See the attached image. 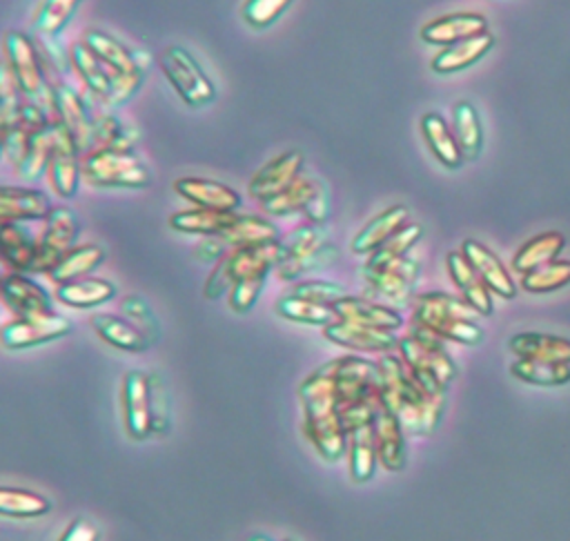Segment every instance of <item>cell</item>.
<instances>
[{
	"instance_id": "obj_15",
	"label": "cell",
	"mask_w": 570,
	"mask_h": 541,
	"mask_svg": "<svg viewBox=\"0 0 570 541\" xmlns=\"http://www.w3.org/2000/svg\"><path fill=\"white\" fill-rule=\"evenodd\" d=\"M0 301L16 316H31L51 309V298L45 287L20 272L0 274Z\"/></svg>"
},
{
	"instance_id": "obj_51",
	"label": "cell",
	"mask_w": 570,
	"mask_h": 541,
	"mask_svg": "<svg viewBox=\"0 0 570 541\" xmlns=\"http://www.w3.org/2000/svg\"><path fill=\"white\" fill-rule=\"evenodd\" d=\"M265 281H267V274H254V276L238 278V281L232 285L229 294H227L229 307H232L236 314L249 312V309L256 305V301H258V296H261V292H263Z\"/></svg>"
},
{
	"instance_id": "obj_54",
	"label": "cell",
	"mask_w": 570,
	"mask_h": 541,
	"mask_svg": "<svg viewBox=\"0 0 570 541\" xmlns=\"http://www.w3.org/2000/svg\"><path fill=\"white\" fill-rule=\"evenodd\" d=\"M149 403H151V434H165L169 427L167 392L158 374H149Z\"/></svg>"
},
{
	"instance_id": "obj_41",
	"label": "cell",
	"mask_w": 570,
	"mask_h": 541,
	"mask_svg": "<svg viewBox=\"0 0 570 541\" xmlns=\"http://www.w3.org/2000/svg\"><path fill=\"white\" fill-rule=\"evenodd\" d=\"M347 456H350V474L356 483H365L372 479L376 459L374 432L372 425H363L347 434Z\"/></svg>"
},
{
	"instance_id": "obj_7",
	"label": "cell",
	"mask_w": 570,
	"mask_h": 541,
	"mask_svg": "<svg viewBox=\"0 0 570 541\" xmlns=\"http://www.w3.org/2000/svg\"><path fill=\"white\" fill-rule=\"evenodd\" d=\"M2 53H4V62H7L16 85L24 98L36 100L38 96L49 94L36 40H31L22 31L9 29L2 33Z\"/></svg>"
},
{
	"instance_id": "obj_20",
	"label": "cell",
	"mask_w": 570,
	"mask_h": 541,
	"mask_svg": "<svg viewBox=\"0 0 570 541\" xmlns=\"http://www.w3.org/2000/svg\"><path fill=\"white\" fill-rule=\"evenodd\" d=\"M448 272L454 281V285L461 292V298L481 316H490L494 309L492 303V292L485 287L481 276L472 269V265L465 260L461 252H450L445 258Z\"/></svg>"
},
{
	"instance_id": "obj_25",
	"label": "cell",
	"mask_w": 570,
	"mask_h": 541,
	"mask_svg": "<svg viewBox=\"0 0 570 541\" xmlns=\"http://www.w3.org/2000/svg\"><path fill=\"white\" fill-rule=\"evenodd\" d=\"M38 238L22 227V223H0V263L9 272L29 274L36 256Z\"/></svg>"
},
{
	"instance_id": "obj_35",
	"label": "cell",
	"mask_w": 570,
	"mask_h": 541,
	"mask_svg": "<svg viewBox=\"0 0 570 541\" xmlns=\"http://www.w3.org/2000/svg\"><path fill=\"white\" fill-rule=\"evenodd\" d=\"M563 247H566L563 234H559V232L537 234L517 249V254L512 258V269L519 274H528V272L554 260Z\"/></svg>"
},
{
	"instance_id": "obj_62",
	"label": "cell",
	"mask_w": 570,
	"mask_h": 541,
	"mask_svg": "<svg viewBox=\"0 0 570 541\" xmlns=\"http://www.w3.org/2000/svg\"><path fill=\"white\" fill-rule=\"evenodd\" d=\"M249 541H272V539H267V537H263V534H254ZM283 541H292V539H283Z\"/></svg>"
},
{
	"instance_id": "obj_57",
	"label": "cell",
	"mask_w": 570,
	"mask_h": 541,
	"mask_svg": "<svg viewBox=\"0 0 570 541\" xmlns=\"http://www.w3.org/2000/svg\"><path fill=\"white\" fill-rule=\"evenodd\" d=\"M122 312L129 316V321L140 329V332H145V329H156V323H154V316H151V309H149V305L140 298V296H127V298H122ZM147 334V332H145ZM149 336V334H147ZM151 341V338H149ZM154 343V341H151Z\"/></svg>"
},
{
	"instance_id": "obj_27",
	"label": "cell",
	"mask_w": 570,
	"mask_h": 541,
	"mask_svg": "<svg viewBox=\"0 0 570 541\" xmlns=\"http://www.w3.org/2000/svg\"><path fill=\"white\" fill-rule=\"evenodd\" d=\"M234 283L254 274H269L281 263V243H261L247 247H234L225 254Z\"/></svg>"
},
{
	"instance_id": "obj_30",
	"label": "cell",
	"mask_w": 570,
	"mask_h": 541,
	"mask_svg": "<svg viewBox=\"0 0 570 541\" xmlns=\"http://www.w3.org/2000/svg\"><path fill=\"white\" fill-rule=\"evenodd\" d=\"M492 45H494V36L490 31H483L479 36L454 42L434 56L432 69L439 73L461 71V69L474 65L476 60H481L492 49Z\"/></svg>"
},
{
	"instance_id": "obj_44",
	"label": "cell",
	"mask_w": 570,
	"mask_h": 541,
	"mask_svg": "<svg viewBox=\"0 0 570 541\" xmlns=\"http://www.w3.org/2000/svg\"><path fill=\"white\" fill-rule=\"evenodd\" d=\"M51 147H53V125H49L47 129L33 134L20 156V160L16 163V174L22 180H38L49 165V156H51Z\"/></svg>"
},
{
	"instance_id": "obj_18",
	"label": "cell",
	"mask_w": 570,
	"mask_h": 541,
	"mask_svg": "<svg viewBox=\"0 0 570 541\" xmlns=\"http://www.w3.org/2000/svg\"><path fill=\"white\" fill-rule=\"evenodd\" d=\"M372 432L379 463L390 472H401L405 465V432L396 416H392V412L383 403L374 414Z\"/></svg>"
},
{
	"instance_id": "obj_52",
	"label": "cell",
	"mask_w": 570,
	"mask_h": 541,
	"mask_svg": "<svg viewBox=\"0 0 570 541\" xmlns=\"http://www.w3.org/2000/svg\"><path fill=\"white\" fill-rule=\"evenodd\" d=\"M289 4L292 0H245L240 13L249 27L265 29L276 18H281Z\"/></svg>"
},
{
	"instance_id": "obj_58",
	"label": "cell",
	"mask_w": 570,
	"mask_h": 541,
	"mask_svg": "<svg viewBox=\"0 0 570 541\" xmlns=\"http://www.w3.org/2000/svg\"><path fill=\"white\" fill-rule=\"evenodd\" d=\"M58 541H100V530L85 517H78L60 534Z\"/></svg>"
},
{
	"instance_id": "obj_8",
	"label": "cell",
	"mask_w": 570,
	"mask_h": 541,
	"mask_svg": "<svg viewBox=\"0 0 570 541\" xmlns=\"http://www.w3.org/2000/svg\"><path fill=\"white\" fill-rule=\"evenodd\" d=\"M71 332V321L53 309L16 316L0 327V343L7 350H27L56 338H62Z\"/></svg>"
},
{
	"instance_id": "obj_13",
	"label": "cell",
	"mask_w": 570,
	"mask_h": 541,
	"mask_svg": "<svg viewBox=\"0 0 570 541\" xmlns=\"http://www.w3.org/2000/svg\"><path fill=\"white\" fill-rule=\"evenodd\" d=\"M301 169H303V154L298 149H287L276 158H272L269 163H265L252 176L247 191L252 198L263 203L274 194H278L281 189H285L287 185H292L301 176Z\"/></svg>"
},
{
	"instance_id": "obj_37",
	"label": "cell",
	"mask_w": 570,
	"mask_h": 541,
	"mask_svg": "<svg viewBox=\"0 0 570 541\" xmlns=\"http://www.w3.org/2000/svg\"><path fill=\"white\" fill-rule=\"evenodd\" d=\"M421 131H423L425 142L430 145L432 154L439 158L441 165H445L448 169L461 167L463 156H461L459 145H456V140H454V134H452V129L448 127V122L443 120V116H439V114H434V111L423 114V118H421Z\"/></svg>"
},
{
	"instance_id": "obj_39",
	"label": "cell",
	"mask_w": 570,
	"mask_h": 541,
	"mask_svg": "<svg viewBox=\"0 0 570 541\" xmlns=\"http://www.w3.org/2000/svg\"><path fill=\"white\" fill-rule=\"evenodd\" d=\"M452 134L459 145V151L463 160H474L481 154L483 147V131H481V120L476 109L461 100L454 105V116H452Z\"/></svg>"
},
{
	"instance_id": "obj_45",
	"label": "cell",
	"mask_w": 570,
	"mask_h": 541,
	"mask_svg": "<svg viewBox=\"0 0 570 541\" xmlns=\"http://www.w3.org/2000/svg\"><path fill=\"white\" fill-rule=\"evenodd\" d=\"M276 314H281L287 321H296V323H305V325H330L336 321V314L330 305H318L312 301H305L301 296L294 294H285L276 301Z\"/></svg>"
},
{
	"instance_id": "obj_2",
	"label": "cell",
	"mask_w": 570,
	"mask_h": 541,
	"mask_svg": "<svg viewBox=\"0 0 570 541\" xmlns=\"http://www.w3.org/2000/svg\"><path fill=\"white\" fill-rule=\"evenodd\" d=\"M476 312L459 296L445 292H428L414 298V325L436 334L443 341L476 345L483 338Z\"/></svg>"
},
{
	"instance_id": "obj_49",
	"label": "cell",
	"mask_w": 570,
	"mask_h": 541,
	"mask_svg": "<svg viewBox=\"0 0 570 541\" xmlns=\"http://www.w3.org/2000/svg\"><path fill=\"white\" fill-rule=\"evenodd\" d=\"M338 256V249L336 245L332 243H325L323 247L305 254V256H296V258H285L281 260L274 269H276V276L283 278V281H294L303 274H309V272H316V269H323L327 265H332Z\"/></svg>"
},
{
	"instance_id": "obj_31",
	"label": "cell",
	"mask_w": 570,
	"mask_h": 541,
	"mask_svg": "<svg viewBox=\"0 0 570 541\" xmlns=\"http://www.w3.org/2000/svg\"><path fill=\"white\" fill-rule=\"evenodd\" d=\"M136 140H138V129L131 125H125L116 114H111V111L91 114L89 151L134 149Z\"/></svg>"
},
{
	"instance_id": "obj_32",
	"label": "cell",
	"mask_w": 570,
	"mask_h": 541,
	"mask_svg": "<svg viewBox=\"0 0 570 541\" xmlns=\"http://www.w3.org/2000/svg\"><path fill=\"white\" fill-rule=\"evenodd\" d=\"M109 71L114 73H134V71H140L136 67V60H134V51H129L120 40H116L114 36L105 33V31H98V29H87L82 33V40H80Z\"/></svg>"
},
{
	"instance_id": "obj_26",
	"label": "cell",
	"mask_w": 570,
	"mask_h": 541,
	"mask_svg": "<svg viewBox=\"0 0 570 541\" xmlns=\"http://www.w3.org/2000/svg\"><path fill=\"white\" fill-rule=\"evenodd\" d=\"M94 332L105 341L109 343L111 347L116 350H122V352H145L151 347V341L145 332H140L131 321L127 318H120L116 314H105V312H98L89 318Z\"/></svg>"
},
{
	"instance_id": "obj_60",
	"label": "cell",
	"mask_w": 570,
	"mask_h": 541,
	"mask_svg": "<svg viewBox=\"0 0 570 541\" xmlns=\"http://www.w3.org/2000/svg\"><path fill=\"white\" fill-rule=\"evenodd\" d=\"M227 245L218 238V236H203V240L194 247V256L200 263H209V260H220L227 254Z\"/></svg>"
},
{
	"instance_id": "obj_9",
	"label": "cell",
	"mask_w": 570,
	"mask_h": 541,
	"mask_svg": "<svg viewBox=\"0 0 570 541\" xmlns=\"http://www.w3.org/2000/svg\"><path fill=\"white\" fill-rule=\"evenodd\" d=\"M47 107L51 111V120H56L71 136V140L85 156L89 151L91 136V109L85 98L67 82H60L49 89Z\"/></svg>"
},
{
	"instance_id": "obj_24",
	"label": "cell",
	"mask_w": 570,
	"mask_h": 541,
	"mask_svg": "<svg viewBox=\"0 0 570 541\" xmlns=\"http://www.w3.org/2000/svg\"><path fill=\"white\" fill-rule=\"evenodd\" d=\"M49 196L29 187L0 185V223H24L40 220L49 214Z\"/></svg>"
},
{
	"instance_id": "obj_33",
	"label": "cell",
	"mask_w": 570,
	"mask_h": 541,
	"mask_svg": "<svg viewBox=\"0 0 570 541\" xmlns=\"http://www.w3.org/2000/svg\"><path fill=\"white\" fill-rule=\"evenodd\" d=\"M114 296H116V285L105 278H94V276H85V278H78L71 283L56 285V298L62 305L80 307V309L98 307V305L111 301Z\"/></svg>"
},
{
	"instance_id": "obj_22",
	"label": "cell",
	"mask_w": 570,
	"mask_h": 541,
	"mask_svg": "<svg viewBox=\"0 0 570 541\" xmlns=\"http://www.w3.org/2000/svg\"><path fill=\"white\" fill-rule=\"evenodd\" d=\"M485 27H488V22L481 13H472V11L450 13V16H443V18H436V20L428 22L421 29V38L425 42H432V45L450 47L454 42H461L465 38H472V36H479V33L488 31Z\"/></svg>"
},
{
	"instance_id": "obj_48",
	"label": "cell",
	"mask_w": 570,
	"mask_h": 541,
	"mask_svg": "<svg viewBox=\"0 0 570 541\" xmlns=\"http://www.w3.org/2000/svg\"><path fill=\"white\" fill-rule=\"evenodd\" d=\"M281 243V260L305 256L318 247H323L327 240L325 223H305L289 232L285 238H278Z\"/></svg>"
},
{
	"instance_id": "obj_3",
	"label": "cell",
	"mask_w": 570,
	"mask_h": 541,
	"mask_svg": "<svg viewBox=\"0 0 570 541\" xmlns=\"http://www.w3.org/2000/svg\"><path fill=\"white\" fill-rule=\"evenodd\" d=\"M443 338L414 325L410 334L399 338V356L407 365L412 378L430 396H445V387L456 376V367L443 347Z\"/></svg>"
},
{
	"instance_id": "obj_53",
	"label": "cell",
	"mask_w": 570,
	"mask_h": 541,
	"mask_svg": "<svg viewBox=\"0 0 570 541\" xmlns=\"http://www.w3.org/2000/svg\"><path fill=\"white\" fill-rule=\"evenodd\" d=\"M289 294L301 296L312 303H318V305H330V307L336 301L347 296L345 287L338 283H332V281H303V283H296Z\"/></svg>"
},
{
	"instance_id": "obj_1",
	"label": "cell",
	"mask_w": 570,
	"mask_h": 541,
	"mask_svg": "<svg viewBox=\"0 0 570 541\" xmlns=\"http://www.w3.org/2000/svg\"><path fill=\"white\" fill-rule=\"evenodd\" d=\"M376 365L381 372V401L396 416L403 432L416 436L432 434L441 421L445 396L423 392L396 354H385Z\"/></svg>"
},
{
	"instance_id": "obj_4",
	"label": "cell",
	"mask_w": 570,
	"mask_h": 541,
	"mask_svg": "<svg viewBox=\"0 0 570 541\" xmlns=\"http://www.w3.org/2000/svg\"><path fill=\"white\" fill-rule=\"evenodd\" d=\"M82 178L94 187L142 189L151 183V174L134 149H100L82 156Z\"/></svg>"
},
{
	"instance_id": "obj_42",
	"label": "cell",
	"mask_w": 570,
	"mask_h": 541,
	"mask_svg": "<svg viewBox=\"0 0 570 541\" xmlns=\"http://www.w3.org/2000/svg\"><path fill=\"white\" fill-rule=\"evenodd\" d=\"M510 374L517 381L541 387H557L570 383V363H548V361H530L517 358L510 365Z\"/></svg>"
},
{
	"instance_id": "obj_46",
	"label": "cell",
	"mask_w": 570,
	"mask_h": 541,
	"mask_svg": "<svg viewBox=\"0 0 570 541\" xmlns=\"http://www.w3.org/2000/svg\"><path fill=\"white\" fill-rule=\"evenodd\" d=\"M421 232L423 229H421L419 223H407L394 236H390L383 245H379L372 254H367V260H365L363 269H374V267L392 263V260H396L401 256H407V252L419 243Z\"/></svg>"
},
{
	"instance_id": "obj_43",
	"label": "cell",
	"mask_w": 570,
	"mask_h": 541,
	"mask_svg": "<svg viewBox=\"0 0 570 541\" xmlns=\"http://www.w3.org/2000/svg\"><path fill=\"white\" fill-rule=\"evenodd\" d=\"M51 510V501L33 490L0 485V514L16 519L42 517Z\"/></svg>"
},
{
	"instance_id": "obj_12",
	"label": "cell",
	"mask_w": 570,
	"mask_h": 541,
	"mask_svg": "<svg viewBox=\"0 0 570 541\" xmlns=\"http://www.w3.org/2000/svg\"><path fill=\"white\" fill-rule=\"evenodd\" d=\"M122 412L127 434L136 441L151 436V403L149 374L131 370L122 378Z\"/></svg>"
},
{
	"instance_id": "obj_34",
	"label": "cell",
	"mask_w": 570,
	"mask_h": 541,
	"mask_svg": "<svg viewBox=\"0 0 570 541\" xmlns=\"http://www.w3.org/2000/svg\"><path fill=\"white\" fill-rule=\"evenodd\" d=\"M236 212H214V209H183L169 216V227L183 234L198 236H220L234 220Z\"/></svg>"
},
{
	"instance_id": "obj_47",
	"label": "cell",
	"mask_w": 570,
	"mask_h": 541,
	"mask_svg": "<svg viewBox=\"0 0 570 541\" xmlns=\"http://www.w3.org/2000/svg\"><path fill=\"white\" fill-rule=\"evenodd\" d=\"M570 285V260L554 258L521 278V287L530 294H548Z\"/></svg>"
},
{
	"instance_id": "obj_59",
	"label": "cell",
	"mask_w": 570,
	"mask_h": 541,
	"mask_svg": "<svg viewBox=\"0 0 570 541\" xmlns=\"http://www.w3.org/2000/svg\"><path fill=\"white\" fill-rule=\"evenodd\" d=\"M303 214H305L307 223H325V218L330 214V196H327V189L323 183L318 185L316 194L312 196V200L307 203Z\"/></svg>"
},
{
	"instance_id": "obj_50",
	"label": "cell",
	"mask_w": 570,
	"mask_h": 541,
	"mask_svg": "<svg viewBox=\"0 0 570 541\" xmlns=\"http://www.w3.org/2000/svg\"><path fill=\"white\" fill-rule=\"evenodd\" d=\"M78 4L80 0H42L33 13L31 24L36 31L45 36H53L67 27Z\"/></svg>"
},
{
	"instance_id": "obj_11",
	"label": "cell",
	"mask_w": 570,
	"mask_h": 541,
	"mask_svg": "<svg viewBox=\"0 0 570 541\" xmlns=\"http://www.w3.org/2000/svg\"><path fill=\"white\" fill-rule=\"evenodd\" d=\"M416 276H419V260L412 258L410 254L401 256L392 263H385L381 267L363 269V278H365L367 287L374 294H379L385 301L396 303V305L410 301Z\"/></svg>"
},
{
	"instance_id": "obj_5",
	"label": "cell",
	"mask_w": 570,
	"mask_h": 541,
	"mask_svg": "<svg viewBox=\"0 0 570 541\" xmlns=\"http://www.w3.org/2000/svg\"><path fill=\"white\" fill-rule=\"evenodd\" d=\"M158 65L185 105L205 107L216 98V85L187 49L178 45L165 47L158 56Z\"/></svg>"
},
{
	"instance_id": "obj_17",
	"label": "cell",
	"mask_w": 570,
	"mask_h": 541,
	"mask_svg": "<svg viewBox=\"0 0 570 541\" xmlns=\"http://www.w3.org/2000/svg\"><path fill=\"white\" fill-rule=\"evenodd\" d=\"M323 336L336 345H343L347 350L356 352H390L399 345V338L390 329L334 321L323 327Z\"/></svg>"
},
{
	"instance_id": "obj_10",
	"label": "cell",
	"mask_w": 570,
	"mask_h": 541,
	"mask_svg": "<svg viewBox=\"0 0 570 541\" xmlns=\"http://www.w3.org/2000/svg\"><path fill=\"white\" fill-rule=\"evenodd\" d=\"M51 125H53V147L47 165L49 185L60 198H73L78 191V183L82 178V171H80L82 154L71 140V136L56 120H51Z\"/></svg>"
},
{
	"instance_id": "obj_61",
	"label": "cell",
	"mask_w": 570,
	"mask_h": 541,
	"mask_svg": "<svg viewBox=\"0 0 570 541\" xmlns=\"http://www.w3.org/2000/svg\"><path fill=\"white\" fill-rule=\"evenodd\" d=\"M20 105V102H18ZM18 105L13 102H7V100H0V156H2V149H4V136H7V129L18 111Z\"/></svg>"
},
{
	"instance_id": "obj_14",
	"label": "cell",
	"mask_w": 570,
	"mask_h": 541,
	"mask_svg": "<svg viewBox=\"0 0 570 541\" xmlns=\"http://www.w3.org/2000/svg\"><path fill=\"white\" fill-rule=\"evenodd\" d=\"M174 191L200 209L236 212V207L240 205V194L234 187L214 178L183 176L174 180Z\"/></svg>"
},
{
	"instance_id": "obj_40",
	"label": "cell",
	"mask_w": 570,
	"mask_h": 541,
	"mask_svg": "<svg viewBox=\"0 0 570 541\" xmlns=\"http://www.w3.org/2000/svg\"><path fill=\"white\" fill-rule=\"evenodd\" d=\"M318 185H321V180H316V178L298 176L292 185H287L272 198L263 200L261 207L267 216H287L294 212H303L307 207V203L312 200V196L316 194Z\"/></svg>"
},
{
	"instance_id": "obj_38",
	"label": "cell",
	"mask_w": 570,
	"mask_h": 541,
	"mask_svg": "<svg viewBox=\"0 0 570 541\" xmlns=\"http://www.w3.org/2000/svg\"><path fill=\"white\" fill-rule=\"evenodd\" d=\"M227 247H247V245H261L278 240V227L263 218L252 214H238L236 220L218 236Z\"/></svg>"
},
{
	"instance_id": "obj_19",
	"label": "cell",
	"mask_w": 570,
	"mask_h": 541,
	"mask_svg": "<svg viewBox=\"0 0 570 541\" xmlns=\"http://www.w3.org/2000/svg\"><path fill=\"white\" fill-rule=\"evenodd\" d=\"M332 309L336 314V321H345V323H356V325H367V327H379L390 332L403 325V318L396 309L367 298L350 296V294L336 301Z\"/></svg>"
},
{
	"instance_id": "obj_6",
	"label": "cell",
	"mask_w": 570,
	"mask_h": 541,
	"mask_svg": "<svg viewBox=\"0 0 570 541\" xmlns=\"http://www.w3.org/2000/svg\"><path fill=\"white\" fill-rule=\"evenodd\" d=\"M78 232H80V223L71 207H67V205L51 207L49 214L45 216V225L38 236L36 256H33L29 274H47L49 276V272L58 265L62 254L76 245Z\"/></svg>"
},
{
	"instance_id": "obj_21",
	"label": "cell",
	"mask_w": 570,
	"mask_h": 541,
	"mask_svg": "<svg viewBox=\"0 0 570 541\" xmlns=\"http://www.w3.org/2000/svg\"><path fill=\"white\" fill-rule=\"evenodd\" d=\"M510 352L517 358L570 363V338L543 332H519L508 341Z\"/></svg>"
},
{
	"instance_id": "obj_36",
	"label": "cell",
	"mask_w": 570,
	"mask_h": 541,
	"mask_svg": "<svg viewBox=\"0 0 570 541\" xmlns=\"http://www.w3.org/2000/svg\"><path fill=\"white\" fill-rule=\"evenodd\" d=\"M102 260H105V249L102 247H98L94 243L73 245L69 252L62 254L58 265L49 272V278L56 285L71 283V281H78V278H85L87 274H91Z\"/></svg>"
},
{
	"instance_id": "obj_16",
	"label": "cell",
	"mask_w": 570,
	"mask_h": 541,
	"mask_svg": "<svg viewBox=\"0 0 570 541\" xmlns=\"http://www.w3.org/2000/svg\"><path fill=\"white\" fill-rule=\"evenodd\" d=\"M461 254L465 256V260L472 265V269L481 276V281L485 283V287L492 294H499L501 298L517 296V285H514L510 272L505 269V265L499 260V256L492 249H488L485 245H481L474 238H465L461 245Z\"/></svg>"
},
{
	"instance_id": "obj_23",
	"label": "cell",
	"mask_w": 570,
	"mask_h": 541,
	"mask_svg": "<svg viewBox=\"0 0 570 541\" xmlns=\"http://www.w3.org/2000/svg\"><path fill=\"white\" fill-rule=\"evenodd\" d=\"M407 223H410V209L405 205H392L361 227V232L352 238L350 249L354 254H372L379 245H383L390 236H394Z\"/></svg>"
},
{
	"instance_id": "obj_28",
	"label": "cell",
	"mask_w": 570,
	"mask_h": 541,
	"mask_svg": "<svg viewBox=\"0 0 570 541\" xmlns=\"http://www.w3.org/2000/svg\"><path fill=\"white\" fill-rule=\"evenodd\" d=\"M303 434L325 461H338L347 452V434L336 414L305 416Z\"/></svg>"
},
{
	"instance_id": "obj_55",
	"label": "cell",
	"mask_w": 570,
	"mask_h": 541,
	"mask_svg": "<svg viewBox=\"0 0 570 541\" xmlns=\"http://www.w3.org/2000/svg\"><path fill=\"white\" fill-rule=\"evenodd\" d=\"M142 71H134V73H116L114 85L105 98V107H120L125 102H129V98L138 91L140 82H142Z\"/></svg>"
},
{
	"instance_id": "obj_56",
	"label": "cell",
	"mask_w": 570,
	"mask_h": 541,
	"mask_svg": "<svg viewBox=\"0 0 570 541\" xmlns=\"http://www.w3.org/2000/svg\"><path fill=\"white\" fill-rule=\"evenodd\" d=\"M232 285H234V276L229 272L227 258L223 256L220 260L214 263V267H212V272H209V276H207V281L203 285V296L209 298V301H216L223 294H229Z\"/></svg>"
},
{
	"instance_id": "obj_29",
	"label": "cell",
	"mask_w": 570,
	"mask_h": 541,
	"mask_svg": "<svg viewBox=\"0 0 570 541\" xmlns=\"http://www.w3.org/2000/svg\"><path fill=\"white\" fill-rule=\"evenodd\" d=\"M69 62H71L73 71L78 73V78L82 80L87 94L102 105L107 94H109V89H111V85H114L116 73L109 71L80 40L71 45Z\"/></svg>"
}]
</instances>
